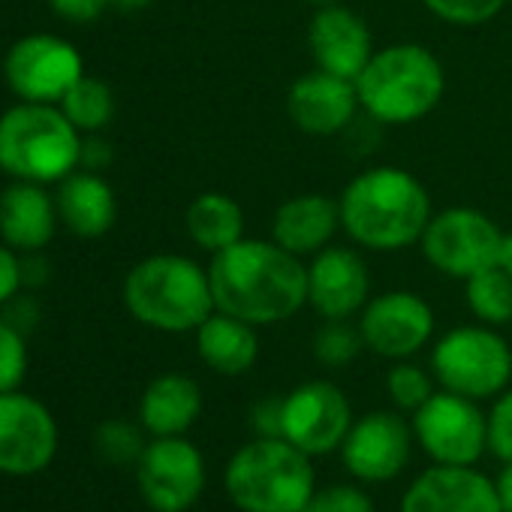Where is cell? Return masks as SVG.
<instances>
[{
	"instance_id": "obj_35",
	"label": "cell",
	"mask_w": 512,
	"mask_h": 512,
	"mask_svg": "<svg viewBox=\"0 0 512 512\" xmlns=\"http://www.w3.org/2000/svg\"><path fill=\"white\" fill-rule=\"evenodd\" d=\"M250 425L256 431V437H281V425H284V395H269L260 398L250 410Z\"/></svg>"
},
{
	"instance_id": "obj_23",
	"label": "cell",
	"mask_w": 512,
	"mask_h": 512,
	"mask_svg": "<svg viewBox=\"0 0 512 512\" xmlns=\"http://www.w3.org/2000/svg\"><path fill=\"white\" fill-rule=\"evenodd\" d=\"M202 416V389L193 377L169 371L154 377L139 398V425L151 437H184Z\"/></svg>"
},
{
	"instance_id": "obj_28",
	"label": "cell",
	"mask_w": 512,
	"mask_h": 512,
	"mask_svg": "<svg viewBox=\"0 0 512 512\" xmlns=\"http://www.w3.org/2000/svg\"><path fill=\"white\" fill-rule=\"evenodd\" d=\"M362 350H365V341L353 320H323V326L311 338L314 359L329 371L353 365Z\"/></svg>"
},
{
	"instance_id": "obj_40",
	"label": "cell",
	"mask_w": 512,
	"mask_h": 512,
	"mask_svg": "<svg viewBox=\"0 0 512 512\" xmlns=\"http://www.w3.org/2000/svg\"><path fill=\"white\" fill-rule=\"evenodd\" d=\"M49 281V260L40 256V250L34 253H22V284L37 290Z\"/></svg>"
},
{
	"instance_id": "obj_2",
	"label": "cell",
	"mask_w": 512,
	"mask_h": 512,
	"mask_svg": "<svg viewBox=\"0 0 512 512\" xmlns=\"http://www.w3.org/2000/svg\"><path fill=\"white\" fill-rule=\"evenodd\" d=\"M341 232L362 250L398 253L419 244L434 208L428 187L404 166H371L338 196Z\"/></svg>"
},
{
	"instance_id": "obj_8",
	"label": "cell",
	"mask_w": 512,
	"mask_h": 512,
	"mask_svg": "<svg viewBox=\"0 0 512 512\" xmlns=\"http://www.w3.org/2000/svg\"><path fill=\"white\" fill-rule=\"evenodd\" d=\"M500 241L503 229L485 211L470 205H452L431 214L419 238V250L437 275L467 281L497 266Z\"/></svg>"
},
{
	"instance_id": "obj_27",
	"label": "cell",
	"mask_w": 512,
	"mask_h": 512,
	"mask_svg": "<svg viewBox=\"0 0 512 512\" xmlns=\"http://www.w3.org/2000/svg\"><path fill=\"white\" fill-rule=\"evenodd\" d=\"M464 302L476 323L500 329L512 323V278L500 266H491L464 281Z\"/></svg>"
},
{
	"instance_id": "obj_31",
	"label": "cell",
	"mask_w": 512,
	"mask_h": 512,
	"mask_svg": "<svg viewBox=\"0 0 512 512\" xmlns=\"http://www.w3.org/2000/svg\"><path fill=\"white\" fill-rule=\"evenodd\" d=\"M509 0H422V7L455 28H479L503 13Z\"/></svg>"
},
{
	"instance_id": "obj_32",
	"label": "cell",
	"mask_w": 512,
	"mask_h": 512,
	"mask_svg": "<svg viewBox=\"0 0 512 512\" xmlns=\"http://www.w3.org/2000/svg\"><path fill=\"white\" fill-rule=\"evenodd\" d=\"M28 374V344L25 335L0 317V392H13Z\"/></svg>"
},
{
	"instance_id": "obj_38",
	"label": "cell",
	"mask_w": 512,
	"mask_h": 512,
	"mask_svg": "<svg viewBox=\"0 0 512 512\" xmlns=\"http://www.w3.org/2000/svg\"><path fill=\"white\" fill-rule=\"evenodd\" d=\"M49 4L67 22H94L112 10V0H49Z\"/></svg>"
},
{
	"instance_id": "obj_19",
	"label": "cell",
	"mask_w": 512,
	"mask_h": 512,
	"mask_svg": "<svg viewBox=\"0 0 512 512\" xmlns=\"http://www.w3.org/2000/svg\"><path fill=\"white\" fill-rule=\"evenodd\" d=\"M305 43L317 70L353 82L374 55V37L368 31V22L344 4L314 10L305 31Z\"/></svg>"
},
{
	"instance_id": "obj_18",
	"label": "cell",
	"mask_w": 512,
	"mask_h": 512,
	"mask_svg": "<svg viewBox=\"0 0 512 512\" xmlns=\"http://www.w3.org/2000/svg\"><path fill=\"white\" fill-rule=\"evenodd\" d=\"M398 512H500V500L494 479L476 464H431L407 485Z\"/></svg>"
},
{
	"instance_id": "obj_44",
	"label": "cell",
	"mask_w": 512,
	"mask_h": 512,
	"mask_svg": "<svg viewBox=\"0 0 512 512\" xmlns=\"http://www.w3.org/2000/svg\"><path fill=\"white\" fill-rule=\"evenodd\" d=\"M305 4H311L314 10H320V7H332V4H344V0H305Z\"/></svg>"
},
{
	"instance_id": "obj_36",
	"label": "cell",
	"mask_w": 512,
	"mask_h": 512,
	"mask_svg": "<svg viewBox=\"0 0 512 512\" xmlns=\"http://www.w3.org/2000/svg\"><path fill=\"white\" fill-rule=\"evenodd\" d=\"M22 253L0 241V308L22 293Z\"/></svg>"
},
{
	"instance_id": "obj_24",
	"label": "cell",
	"mask_w": 512,
	"mask_h": 512,
	"mask_svg": "<svg viewBox=\"0 0 512 512\" xmlns=\"http://www.w3.org/2000/svg\"><path fill=\"white\" fill-rule=\"evenodd\" d=\"M196 353L202 365L220 377H241L260 359V335L256 326L214 311L196 332Z\"/></svg>"
},
{
	"instance_id": "obj_13",
	"label": "cell",
	"mask_w": 512,
	"mask_h": 512,
	"mask_svg": "<svg viewBox=\"0 0 512 512\" xmlns=\"http://www.w3.org/2000/svg\"><path fill=\"white\" fill-rule=\"evenodd\" d=\"M413 443V425L401 410H371L353 419L341 443V461L356 482L383 485L407 470Z\"/></svg>"
},
{
	"instance_id": "obj_29",
	"label": "cell",
	"mask_w": 512,
	"mask_h": 512,
	"mask_svg": "<svg viewBox=\"0 0 512 512\" xmlns=\"http://www.w3.org/2000/svg\"><path fill=\"white\" fill-rule=\"evenodd\" d=\"M434 383L437 380H434L431 371H425V368L413 365L410 359H404V362H395L389 368V374H386V395H389L395 410L413 416L437 392Z\"/></svg>"
},
{
	"instance_id": "obj_42",
	"label": "cell",
	"mask_w": 512,
	"mask_h": 512,
	"mask_svg": "<svg viewBox=\"0 0 512 512\" xmlns=\"http://www.w3.org/2000/svg\"><path fill=\"white\" fill-rule=\"evenodd\" d=\"M497 266L512 278V229H509V232H503V241H500V260H497Z\"/></svg>"
},
{
	"instance_id": "obj_30",
	"label": "cell",
	"mask_w": 512,
	"mask_h": 512,
	"mask_svg": "<svg viewBox=\"0 0 512 512\" xmlns=\"http://www.w3.org/2000/svg\"><path fill=\"white\" fill-rule=\"evenodd\" d=\"M97 455L112 464H136L148 446L145 428L130 419H106L94 434Z\"/></svg>"
},
{
	"instance_id": "obj_12",
	"label": "cell",
	"mask_w": 512,
	"mask_h": 512,
	"mask_svg": "<svg viewBox=\"0 0 512 512\" xmlns=\"http://www.w3.org/2000/svg\"><path fill=\"white\" fill-rule=\"evenodd\" d=\"M365 350L380 359L404 362L425 350L434 338V311L413 290H386L371 296L362 314L356 317Z\"/></svg>"
},
{
	"instance_id": "obj_43",
	"label": "cell",
	"mask_w": 512,
	"mask_h": 512,
	"mask_svg": "<svg viewBox=\"0 0 512 512\" xmlns=\"http://www.w3.org/2000/svg\"><path fill=\"white\" fill-rule=\"evenodd\" d=\"M154 4V0H112V10L118 13H142Z\"/></svg>"
},
{
	"instance_id": "obj_7",
	"label": "cell",
	"mask_w": 512,
	"mask_h": 512,
	"mask_svg": "<svg viewBox=\"0 0 512 512\" xmlns=\"http://www.w3.org/2000/svg\"><path fill=\"white\" fill-rule=\"evenodd\" d=\"M431 374L440 389L494 401L512 383V347L494 326H455L434 341Z\"/></svg>"
},
{
	"instance_id": "obj_21",
	"label": "cell",
	"mask_w": 512,
	"mask_h": 512,
	"mask_svg": "<svg viewBox=\"0 0 512 512\" xmlns=\"http://www.w3.org/2000/svg\"><path fill=\"white\" fill-rule=\"evenodd\" d=\"M55 196L43 184L16 181L0 193V241H7L19 253L43 250L58 229Z\"/></svg>"
},
{
	"instance_id": "obj_14",
	"label": "cell",
	"mask_w": 512,
	"mask_h": 512,
	"mask_svg": "<svg viewBox=\"0 0 512 512\" xmlns=\"http://www.w3.org/2000/svg\"><path fill=\"white\" fill-rule=\"evenodd\" d=\"M353 419L350 398L341 386L332 380H308L284 395L281 437L305 455L323 458L341 449Z\"/></svg>"
},
{
	"instance_id": "obj_34",
	"label": "cell",
	"mask_w": 512,
	"mask_h": 512,
	"mask_svg": "<svg viewBox=\"0 0 512 512\" xmlns=\"http://www.w3.org/2000/svg\"><path fill=\"white\" fill-rule=\"evenodd\" d=\"M488 452L497 461H512V383L491 401L488 410Z\"/></svg>"
},
{
	"instance_id": "obj_37",
	"label": "cell",
	"mask_w": 512,
	"mask_h": 512,
	"mask_svg": "<svg viewBox=\"0 0 512 512\" xmlns=\"http://www.w3.org/2000/svg\"><path fill=\"white\" fill-rule=\"evenodd\" d=\"M0 317H4L10 326H16L22 335H28V332H34L37 323H40V305H37L34 296L19 293V296H13L4 308H0Z\"/></svg>"
},
{
	"instance_id": "obj_39",
	"label": "cell",
	"mask_w": 512,
	"mask_h": 512,
	"mask_svg": "<svg viewBox=\"0 0 512 512\" xmlns=\"http://www.w3.org/2000/svg\"><path fill=\"white\" fill-rule=\"evenodd\" d=\"M112 160H115L112 142H106L100 133H85V136H82V160H79L82 169L103 172Z\"/></svg>"
},
{
	"instance_id": "obj_33",
	"label": "cell",
	"mask_w": 512,
	"mask_h": 512,
	"mask_svg": "<svg viewBox=\"0 0 512 512\" xmlns=\"http://www.w3.org/2000/svg\"><path fill=\"white\" fill-rule=\"evenodd\" d=\"M302 512H377V506L365 488L350 485V482H335V485L317 488Z\"/></svg>"
},
{
	"instance_id": "obj_22",
	"label": "cell",
	"mask_w": 512,
	"mask_h": 512,
	"mask_svg": "<svg viewBox=\"0 0 512 512\" xmlns=\"http://www.w3.org/2000/svg\"><path fill=\"white\" fill-rule=\"evenodd\" d=\"M55 205L61 223L79 238H100L118 220V196L112 184L91 169H76L58 181Z\"/></svg>"
},
{
	"instance_id": "obj_20",
	"label": "cell",
	"mask_w": 512,
	"mask_h": 512,
	"mask_svg": "<svg viewBox=\"0 0 512 512\" xmlns=\"http://www.w3.org/2000/svg\"><path fill=\"white\" fill-rule=\"evenodd\" d=\"M341 232V205L329 193H299L284 199L272 214V241L296 256H311L335 244Z\"/></svg>"
},
{
	"instance_id": "obj_25",
	"label": "cell",
	"mask_w": 512,
	"mask_h": 512,
	"mask_svg": "<svg viewBox=\"0 0 512 512\" xmlns=\"http://www.w3.org/2000/svg\"><path fill=\"white\" fill-rule=\"evenodd\" d=\"M184 229L199 250L214 256L244 238V208L229 193H199L184 211Z\"/></svg>"
},
{
	"instance_id": "obj_17",
	"label": "cell",
	"mask_w": 512,
	"mask_h": 512,
	"mask_svg": "<svg viewBox=\"0 0 512 512\" xmlns=\"http://www.w3.org/2000/svg\"><path fill=\"white\" fill-rule=\"evenodd\" d=\"M359 112L362 106L356 82L332 76L317 67L302 73L287 91V118L305 136H338L356 121Z\"/></svg>"
},
{
	"instance_id": "obj_26",
	"label": "cell",
	"mask_w": 512,
	"mask_h": 512,
	"mask_svg": "<svg viewBox=\"0 0 512 512\" xmlns=\"http://www.w3.org/2000/svg\"><path fill=\"white\" fill-rule=\"evenodd\" d=\"M64 109V115L73 121V127L85 136V133H103L112 118H115V94L112 88L97 79V76H82L58 103Z\"/></svg>"
},
{
	"instance_id": "obj_4",
	"label": "cell",
	"mask_w": 512,
	"mask_h": 512,
	"mask_svg": "<svg viewBox=\"0 0 512 512\" xmlns=\"http://www.w3.org/2000/svg\"><path fill=\"white\" fill-rule=\"evenodd\" d=\"M362 112L389 127H407L428 118L446 94V70L422 43H392L374 49L356 76Z\"/></svg>"
},
{
	"instance_id": "obj_5",
	"label": "cell",
	"mask_w": 512,
	"mask_h": 512,
	"mask_svg": "<svg viewBox=\"0 0 512 512\" xmlns=\"http://www.w3.org/2000/svg\"><path fill=\"white\" fill-rule=\"evenodd\" d=\"M223 488L238 512H302L320 485L311 455L284 437H253L229 455Z\"/></svg>"
},
{
	"instance_id": "obj_9",
	"label": "cell",
	"mask_w": 512,
	"mask_h": 512,
	"mask_svg": "<svg viewBox=\"0 0 512 512\" xmlns=\"http://www.w3.org/2000/svg\"><path fill=\"white\" fill-rule=\"evenodd\" d=\"M410 425L416 446L434 464L473 467L488 449V413H482L479 401L449 389H437L413 413Z\"/></svg>"
},
{
	"instance_id": "obj_6",
	"label": "cell",
	"mask_w": 512,
	"mask_h": 512,
	"mask_svg": "<svg viewBox=\"0 0 512 512\" xmlns=\"http://www.w3.org/2000/svg\"><path fill=\"white\" fill-rule=\"evenodd\" d=\"M82 133L58 103H16L0 115V169L16 181L55 184L79 169Z\"/></svg>"
},
{
	"instance_id": "obj_11",
	"label": "cell",
	"mask_w": 512,
	"mask_h": 512,
	"mask_svg": "<svg viewBox=\"0 0 512 512\" xmlns=\"http://www.w3.org/2000/svg\"><path fill=\"white\" fill-rule=\"evenodd\" d=\"M82 76L85 61L79 49L55 34L22 37L4 58V79L25 103H61Z\"/></svg>"
},
{
	"instance_id": "obj_1",
	"label": "cell",
	"mask_w": 512,
	"mask_h": 512,
	"mask_svg": "<svg viewBox=\"0 0 512 512\" xmlns=\"http://www.w3.org/2000/svg\"><path fill=\"white\" fill-rule=\"evenodd\" d=\"M214 308L256 329L308 308V263L272 238H241L208 263Z\"/></svg>"
},
{
	"instance_id": "obj_10",
	"label": "cell",
	"mask_w": 512,
	"mask_h": 512,
	"mask_svg": "<svg viewBox=\"0 0 512 512\" xmlns=\"http://www.w3.org/2000/svg\"><path fill=\"white\" fill-rule=\"evenodd\" d=\"M205 479V458L187 437H151L136 461V488L154 512L193 509Z\"/></svg>"
},
{
	"instance_id": "obj_15",
	"label": "cell",
	"mask_w": 512,
	"mask_h": 512,
	"mask_svg": "<svg viewBox=\"0 0 512 512\" xmlns=\"http://www.w3.org/2000/svg\"><path fill=\"white\" fill-rule=\"evenodd\" d=\"M58 422L52 410L22 392H0V473L37 476L58 455Z\"/></svg>"
},
{
	"instance_id": "obj_16",
	"label": "cell",
	"mask_w": 512,
	"mask_h": 512,
	"mask_svg": "<svg viewBox=\"0 0 512 512\" xmlns=\"http://www.w3.org/2000/svg\"><path fill=\"white\" fill-rule=\"evenodd\" d=\"M371 299L365 256L347 244H329L308 260V308L323 320H353Z\"/></svg>"
},
{
	"instance_id": "obj_3",
	"label": "cell",
	"mask_w": 512,
	"mask_h": 512,
	"mask_svg": "<svg viewBox=\"0 0 512 512\" xmlns=\"http://www.w3.org/2000/svg\"><path fill=\"white\" fill-rule=\"evenodd\" d=\"M130 317L154 332H196L217 308L208 266L184 253H154L139 260L121 287Z\"/></svg>"
},
{
	"instance_id": "obj_41",
	"label": "cell",
	"mask_w": 512,
	"mask_h": 512,
	"mask_svg": "<svg viewBox=\"0 0 512 512\" xmlns=\"http://www.w3.org/2000/svg\"><path fill=\"white\" fill-rule=\"evenodd\" d=\"M494 491L500 500V512H512V461H506L494 476Z\"/></svg>"
}]
</instances>
